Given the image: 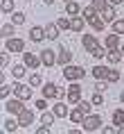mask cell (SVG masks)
Returning <instances> with one entry per match:
<instances>
[{
  "label": "cell",
  "instance_id": "f907efd6",
  "mask_svg": "<svg viewBox=\"0 0 124 134\" xmlns=\"http://www.w3.org/2000/svg\"><path fill=\"white\" fill-rule=\"evenodd\" d=\"M120 50H122V55H124V43H122V46H120Z\"/></svg>",
  "mask_w": 124,
  "mask_h": 134
},
{
  "label": "cell",
  "instance_id": "8d00e7d4",
  "mask_svg": "<svg viewBox=\"0 0 124 134\" xmlns=\"http://www.w3.org/2000/svg\"><path fill=\"white\" fill-rule=\"evenodd\" d=\"M90 102L95 107H99V105H104V93H99V91H95L93 93V98H90Z\"/></svg>",
  "mask_w": 124,
  "mask_h": 134
},
{
  "label": "cell",
  "instance_id": "b9f144b4",
  "mask_svg": "<svg viewBox=\"0 0 124 134\" xmlns=\"http://www.w3.org/2000/svg\"><path fill=\"white\" fill-rule=\"evenodd\" d=\"M11 91H14V86H9V84H5V82H2V86H0V96H2V98H7Z\"/></svg>",
  "mask_w": 124,
  "mask_h": 134
},
{
  "label": "cell",
  "instance_id": "681fc988",
  "mask_svg": "<svg viewBox=\"0 0 124 134\" xmlns=\"http://www.w3.org/2000/svg\"><path fill=\"white\" fill-rule=\"evenodd\" d=\"M120 100H122V102H124V89H122V91H120Z\"/></svg>",
  "mask_w": 124,
  "mask_h": 134
},
{
  "label": "cell",
  "instance_id": "60d3db41",
  "mask_svg": "<svg viewBox=\"0 0 124 134\" xmlns=\"http://www.w3.org/2000/svg\"><path fill=\"white\" fill-rule=\"evenodd\" d=\"M56 25H59L61 30H70V18H66V16H61V18L56 21Z\"/></svg>",
  "mask_w": 124,
  "mask_h": 134
},
{
  "label": "cell",
  "instance_id": "2e32d148",
  "mask_svg": "<svg viewBox=\"0 0 124 134\" xmlns=\"http://www.w3.org/2000/svg\"><path fill=\"white\" fill-rule=\"evenodd\" d=\"M59 34H61V27H59L56 23H50V25H45V36H48L50 41H56V39H59Z\"/></svg>",
  "mask_w": 124,
  "mask_h": 134
},
{
  "label": "cell",
  "instance_id": "4dcf8cb0",
  "mask_svg": "<svg viewBox=\"0 0 124 134\" xmlns=\"http://www.w3.org/2000/svg\"><path fill=\"white\" fill-rule=\"evenodd\" d=\"M11 23H14L16 27L25 25V14H23V12H14V14H11Z\"/></svg>",
  "mask_w": 124,
  "mask_h": 134
},
{
  "label": "cell",
  "instance_id": "8fae6325",
  "mask_svg": "<svg viewBox=\"0 0 124 134\" xmlns=\"http://www.w3.org/2000/svg\"><path fill=\"white\" fill-rule=\"evenodd\" d=\"M86 25H88V21H86L81 14L70 18V30H72V32H83V27H86Z\"/></svg>",
  "mask_w": 124,
  "mask_h": 134
},
{
  "label": "cell",
  "instance_id": "3957f363",
  "mask_svg": "<svg viewBox=\"0 0 124 134\" xmlns=\"http://www.w3.org/2000/svg\"><path fill=\"white\" fill-rule=\"evenodd\" d=\"M25 109V100H21V98H11V100H7L5 102V111L7 114H11V116H18V114Z\"/></svg>",
  "mask_w": 124,
  "mask_h": 134
},
{
  "label": "cell",
  "instance_id": "cb8c5ba5",
  "mask_svg": "<svg viewBox=\"0 0 124 134\" xmlns=\"http://www.w3.org/2000/svg\"><path fill=\"white\" fill-rule=\"evenodd\" d=\"M66 12H68V18H72V16H79V14H81V7H79V2L72 0V2L66 5Z\"/></svg>",
  "mask_w": 124,
  "mask_h": 134
},
{
  "label": "cell",
  "instance_id": "4fadbf2b",
  "mask_svg": "<svg viewBox=\"0 0 124 134\" xmlns=\"http://www.w3.org/2000/svg\"><path fill=\"white\" fill-rule=\"evenodd\" d=\"M52 111H54V116H56V118H68V116H70V109H68V105H66L63 100L54 102V107H52Z\"/></svg>",
  "mask_w": 124,
  "mask_h": 134
},
{
  "label": "cell",
  "instance_id": "1f68e13d",
  "mask_svg": "<svg viewBox=\"0 0 124 134\" xmlns=\"http://www.w3.org/2000/svg\"><path fill=\"white\" fill-rule=\"evenodd\" d=\"M54 111H43V116H41V123L43 125H48V127H52V123H54Z\"/></svg>",
  "mask_w": 124,
  "mask_h": 134
},
{
  "label": "cell",
  "instance_id": "d4e9b609",
  "mask_svg": "<svg viewBox=\"0 0 124 134\" xmlns=\"http://www.w3.org/2000/svg\"><path fill=\"white\" fill-rule=\"evenodd\" d=\"M70 105H77L79 100H81V89H70L68 91V98H66Z\"/></svg>",
  "mask_w": 124,
  "mask_h": 134
},
{
  "label": "cell",
  "instance_id": "f1b7e54d",
  "mask_svg": "<svg viewBox=\"0 0 124 134\" xmlns=\"http://www.w3.org/2000/svg\"><path fill=\"white\" fill-rule=\"evenodd\" d=\"M97 14H99V12H97V9L93 7V5H88V7H83V9H81V16L86 18V21H90V18H95Z\"/></svg>",
  "mask_w": 124,
  "mask_h": 134
},
{
  "label": "cell",
  "instance_id": "5b68a950",
  "mask_svg": "<svg viewBox=\"0 0 124 134\" xmlns=\"http://www.w3.org/2000/svg\"><path fill=\"white\" fill-rule=\"evenodd\" d=\"M32 84H21V82H16L14 84V96L21 100H32Z\"/></svg>",
  "mask_w": 124,
  "mask_h": 134
},
{
  "label": "cell",
  "instance_id": "e575fe53",
  "mask_svg": "<svg viewBox=\"0 0 124 134\" xmlns=\"http://www.w3.org/2000/svg\"><path fill=\"white\" fill-rule=\"evenodd\" d=\"M29 84L32 86H43V75L41 73H32L29 75Z\"/></svg>",
  "mask_w": 124,
  "mask_h": 134
},
{
  "label": "cell",
  "instance_id": "9a60e30c",
  "mask_svg": "<svg viewBox=\"0 0 124 134\" xmlns=\"http://www.w3.org/2000/svg\"><path fill=\"white\" fill-rule=\"evenodd\" d=\"M108 71H110L108 66L97 64V66H93V71H90V73H93V77H95V80H106V77H108Z\"/></svg>",
  "mask_w": 124,
  "mask_h": 134
},
{
  "label": "cell",
  "instance_id": "7c38bea8",
  "mask_svg": "<svg viewBox=\"0 0 124 134\" xmlns=\"http://www.w3.org/2000/svg\"><path fill=\"white\" fill-rule=\"evenodd\" d=\"M41 93H43V98H56V96H59V86H56L54 82H45V84L41 86Z\"/></svg>",
  "mask_w": 124,
  "mask_h": 134
},
{
  "label": "cell",
  "instance_id": "bcb514c9",
  "mask_svg": "<svg viewBox=\"0 0 124 134\" xmlns=\"http://www.w3.org/2000/svg\"><path fill=\"white\" fill-rule=\"evenodd\" d=\"M43 2H45V5H48V7H52V5H54L56 0H43Z\"/></svg>",
  "mask_w": 124,
  "mask_h": 134
},
{
  "label": "cell",
  "instance_id": "9c48e42d",
  "mask_svg": "<svg viewBox=\"0 0 124 134\" xmlns=\"http://www.w3.org/2000/svg\"><path fill=\"white\" fill-rule=\"evenodd\" d=\"M23 64H25V66H27V68H32V71H34V68H38V66H41V55H32V52H23Z\"/></svg>",
  "mask_w": 124,
  "mask_h": 134
},
{
  "label": "cell",
  "instance_id": "7dc6e473",
  "mask_svg": "<svg viewBox=\"0 0 124 134\" xmlns=\"http://www.w3.org/2000/svg\"><path fill=\"white\" fill-rule=\"evenodd\" d=\"M117 134H124V125H120V127H117Z\"/></svg>",
  "mask_w": 124,
  "mask_h": 134
},
{
  "label": "cell",
  "instance_id": "c3c4849f",
  "mask_svg": "<svg viewBox=\"0 0 124 134\" xmlns=\"http://www.w3.org/2000/svg\"><path fill=\"white\" fill-rule=\"evenodd\" d=\"M110 5H120V2H122V0H108Z\"/></svg>",
  "mask_w": 124,
  "mask_h": 134
},
{
  "label": "cell",
  "instance_id": "d6986e66",
  "mask_svg": "<svg viewBox=\"0 0 124 134\" xmlns=\"http://www.w3.org/2000/svg\"><path fill=\"white\" fill-rule=\"evenodd\" d=\"M11 75H14L16 80H25V75H27V66H25V64H14V66H11Z\"/></svg>",
  "mask_w": 124,
  "mask_h": 134
},
{
  "label": "cell",
  "instance_id": "d590c367",
  "mask_svg": "<svg viewBox=\"0 0 124 134\" xmlns=\"http://www.w3.org/2000/svg\"><path fill=\"white\" fill-rule=\"evenodd\" d=\"M113 32L115 34H124V18H115L113 21Z\"/></svg>",
  "mask_w": 124,
  "mask_h": 134
},
{
  "label": "cell",
  "instance_id": "83f0119b",
  "mask_svg": "<svg viewBox=\"0 0 124 134\" xmlns=\"http://www.w3.org/2000/svg\"><path fill=\"white\" fill-rule=\"evenodd\" d=\"M120 80H122V73L117 71V68H110V71H108V77H106V82H108V84H115V82H120Z\"/></svg>",
  "mask_w": 124,
  "mask_h": 134
},
{
  "label": "cell",
  "instance_id": "ab89813d",
  "mask_svg": "<svg viewBox=\"0 0 124 134\" xmlns=\"http://www.w3.org/2000/svg\"><path fill=\"white\" fill-rule=\"evenodd\" d=\"M106 89H108V82H104V80H97V82H95V91L106 93Z\"/></svg>",
  "mask_w": 124,
  "mask_h": 134
},
{
  "label": "cell",
  "instance_id": "f546056e",
  "mask_svg": "<svg viewBox=\"0 0 124 134\" xmlns=\"http://www.w3.org/2000/svg\"><path fill=\"white\" fill-rule=\"evenodd\" d=\"M113 125L115 127L124 125V109H115V111H113Z\"/></svg>",
  "mask_w": 124,
  "mask_h": 134
},
{
  "label": "cell",
  "instance_id": "7bdbcfd3",
  "mask_svg": "<svg viewBox=\"0 0 124 134\" xmlns=\"http://www.w3.org/2000/svg\"><path fill=\"white\" fill-rule=\"evenodd\" d=\"M7 64H9V50H5L0 55V66H7Z\"/></svg>",
  "mask_w": 124,
  "mask_h": 134
},
{
  "label": "cell",
  "instance_id": "f6af8a7d",
  "mask_svg": "<svg viewBox=\"0 0 124 134\" xmlns=\"http://www.w3.org/2000/svg\"><path fill=\"white\" fill-rule=\"evenodd\" d=\"M113 132H115V125H106L104 127V134H113Z\"/></svg>",
  "mask_w": 124,
  "mask_h": 134
},
{
  "label": "cell",
  "instance_id": "603a6c76",
  "mask_svg": "<svg viewBox=\"0 0 124 134\" xmlns=\"http://www.w3.org/2000/svg\"><path fill=\"white\" fill-rule=\"evenodd\" d=\"M2 127H5V132H9V134H14L18 127H21V123H18V118H7L5 123H2Z\"/></svg>",
  "mask_w": 124,
  "mask_h": 134
},
{
  "label": "cell",
  "instance_id": "ee69618b",
  "mask_svg": "<svg viewBox=\"0 0 124 134\" xmlns=\"http://www.w3.org/2000/svg\"><path fill=\"white\" fill-rule=\"evenodd\" d=\"M48 132H50V127H48V125H41L38 130H36V134H48Z\"/></svg>",
  "mask_w": 124,
  "mask_h": 134
},
{
  "label": "cell",
  "instance_id": "7402d4cb",
  "mask_svg": "<svg viewBox=\"0 0 124 134\" xmlns=\"http://www.w3.org/2000/svg\"><path fill=\"white\" fill-rule=\"evenodd\" d=\"M122 50L120 48H113V50H108L106 52V62H110V64H117V62H122Z\"/></svg>",
  "mask_w": 124,
  "mask_h": 134
},
{
  "label": "cell",
  "instance_id": "74e56055",
  "mask_svg": "<svg viewBox=\"0 0 124 134\" xmlns=\"http://www.w3.org/2000/svg\"><path fill=\"white\" fill-rule=\"evenodd\" d=\"M90 5H93V7L97 9V12H102L104 7H108L110 2H108V0H93V2H90Z\"/></svg>",
  "mask_w": 124,
  "mask_h": 134
},
{
  "label": "cell",
  "instance_id": "52a82bcc",
  "mask_svg": "<svg viewBox=\"0 0 124 134\" xmlns=\"http://www.w3.org/2000/svg\"><path fill=\"white\" fill-rule=\"evenodd\" d=\"M41 62H43V66H48V68L56 66V52L52 48H43L41 50Z\"/></svg>",
  "mask_w": 124,
  "mask_h": 134
},
{
  "label": "cell",
  "instance_id": "ba28073f",
  "mask_svg": "<svg viewBox=\"0 0 124 134\" xmlns=\"http://www.w3.org/2000/svg\"><path fill=\"white\" fill-rule=\"evenodd\" d=\"M48 39L45 36V27H41V25H32V30H29V41L32 43H43Z\"/></svg>",
  "mask_w": 124,
  "mask_h": 134
},
{
  "label": "cell",
  "instance_id": "d6a6232c",
  "mask_svg": "<svg viewBox=\"0 0 124 134\" xmlns=\"http://www.w3.org/2000/svg\"><path fill=\"white\" fill-rule=\"evenodd\" d=\"M106 52H108V48H106V46H97L90 55L95 57V59H104V57H106Z\"/></svg>",
  "mask_w": 124,
  "mask_h": 134
},
{
  "label": "cell",
  "instance_id": "8992f818",
  "mask_svg": "<svg viewBox=\"0 0 124 134\" xmlns=\"http://www.w3.org/2000/svg\"><path fill=\"white\" fill-rule=\"evenodd\" d=\"M72 62V50L68 46H59V52H56V64H61V66H68Z\"/></svg>",
  "mask_w": 124,
  "mask_h": 134
},
{
  "label": "cell",
  "instance_id": "44dd1931",
  "mask_svg": "<svg viewBox=\"0 0 124 134\" xmlns=\"http://www.w3.org/2000/svg\"><path fill=\"white\" fill-rule=\"evenodd\" d=\"M104 46H106L108 50H113V48H120V34H115V32H113V34H108L106 39H104Z\"/></svg>",
  "mask_w": 124,
  "mask_h": 134
},
{
  "label": "cell",
  "instance_id": "4316f807",
  "mask_svg": "<svg viewBox=\"0 0 124 134\" xmlns=\"http://www.w3.org/2000/svg\"><path fill=\"white\" fill-rule=\"evenodd\" d=\"M77 107H79V109L88 116V114H93V107H95V105H93L90 100H79V102H77Z\"/></svg>",
  "mask_w": 124,
  "mask_h": 134
},
{
  "label": "cell",
  "instance_id": "5bb4252c",
  "mask_svg": "<svg viewBox=\"0 0 124 134\" xmlns=\"http://www.w3.org/2000/svg\"><path fill=\"white\" fill-rule=\"evenodd\" d=\"M16 118H18L21 127H29V125H32V120H34V111H32V109H23Z\"/></svg>",
  "mask_w": 124,
  "mask_h": 134
},
{
  "label": "cell",
  "instance_id": "ffe728a7",
  "mask_svg": "<svg viewBox=\"0 0 124 134\" xmlns=\"http://www.w3.org/2000/svg\"><path fill=\"white\" fill-rule=\"evenodd\" d=\"M88 25H90L93 30H95V32H104V27H106V21H104L102 16L97 14L95 18H90V21H88Z\"/></svg>",
  "mask_w": 124,
  "mask_h": 134
},
{
  "label": "cell",
  "instance_id": "836d02e7",
  "mask_svg": "<svg viewBox=\"0 0 124 134\" xmlns=\"http://www.w3.org/2000/svg\"><path fill=\"white\" fill-rule=\"evenodd\" d=\"M0 9H2L5 14H14V0H2V2H0Z\"/></svg>",
  "mask_w": 124,
  "mask_h": 134
},
{
  "label": "cell",
  "instance_id": "e0dca14e",
  "mask_svg": "<svg viewBox=\"0 0 124 134\" xmlns=\"http://www.w3.org/2000/svg\"><path fill=\"white\" fill-rule=\"evenodd\" d=\"M83 118H86V114L79 109V107H75V109H70V116H68V120L70 123H75V125H81L83 123Z\"/></svg>",
  "mask_w": 124,
  "mask_h": 134
},
{
  "label": "cell",
  "instance_id": "277c9868",
  "mask_svg": "<svg viewBox=\"0 0 124 134\" xmlns=\"http://www.w3.org/2000/svg\"><path fill=\"white\" fill-rule=\"evenodd\" d=\"M5 48L9 52H25V41L21 36H9V39H5Z\"/></svg>",
  "mask_w": 124,
  "mask_h": 134
},
{
  "label": "cell",
  "instance_id": "ac0fdd59",
  "mask_svg": "<svg viewBox=\"0 0 124 134\" xmlns=\"http://www.w3.org/2000/svg\"><path fill=\"white\" fill-rule=\"evenodd\" d=\"M99 16H102L106 23H113V21L117 18V16H115V5H108V7H104L102 12H99Z\"/></svg>",
  "mask_w": 124,
  "mask_h": 134
},
{
  "label": "cell",
  "instance_id": "f35d334b",
  "mask_svg": "<svg viewBox=\"0 0 124 134\" xmlns=\"http://www.w3.org/2000/svg\"><path fill=\"white\" fill-rule=\"evenodd\" d=\"M34 107L38 109V111H45V109H48V98H38L34 102Z\"/></svg>",
  "mask_w": 124,
  "mask_h": 134
},
{
  "label": "cell",
  "instance_id": "7a4b0ae2",
  "mask_svg": "<svg viewBox=\"0 0 124 134\" xmlns=\"http://www.w3.org/2000/svg\"><path fill=\"white\" fill-rule=\"evenodd\" d=\"M102 125H104V118L99 114H88V116L83 118V123H81V127L86 132H95V130H99Z\"/></svg>",
  "mask_w": 124,
  "mask_h": 134
},
{
  "label": "cell",
  "instance_id": "6da1fadb",
  "mask_svg": "<svg viewBox=\"0 0 124 134\" xmlns=\"http://www.w3.org/2000/svg\"><path fill=\"white\" fill-rule=\"evenodd\" d=\"M63 77L70 80V82H79V80L86 77V68L83 66H75V64H68V66H63Z\"/></svg>",
  "mask_w": 124,
  "mask_h": 134
},
{
  "label": "cell",
  "instance_id": "484cf974",
  "mask_svg": "<svg viewBox=\"0 0 124 134\" xmlns=\"http://www.w3.org/2000/svg\"><path fill=\"white\" fill-rule=\"evenodd\" d=\"M14 23H2V27H0V34H2V39H9V36H14Z\"/></svg>",
  "mask_w": 124,
  "mask_h": 134
},
{
  "label": "cell",
  "instance_id": "816d5d0a",
  "mask_svg": "<svg viewBox=\"0 0 124 134\" xmlns=\"http://www.w3.org/2000/svg\"><path fill=\"white\" fill-rule=\"evenodd\" d=\"M63 2H66V5H68V2H72V0H63Z\"/></svg>",
  "mask_w": 124,
  "mask_h": 134
},
{
  "label": "cell",
  "instance_id": "30bf717a",
  "mask_svg": "<svg viewBox=\"0 0 124 134\" xmlns=\"http://www.w3.org/2000/svg\"><path fill=\"white\" fill-rule=\"evenodd\" d=\"M97 46H99V41H97L95 34H83V36H81V48L86 50V52H93Z\"/></svg>",
  "mask_w": 124,
  "mask_h": 134
}]
</instances>
